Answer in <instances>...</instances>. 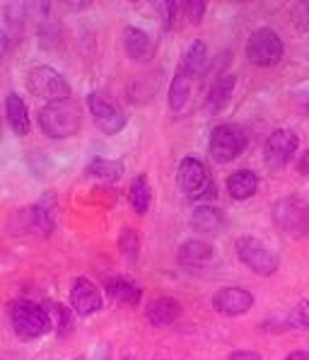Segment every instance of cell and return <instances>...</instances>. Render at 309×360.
I'll use <instances>...</instances> for the list:
<instances>
[{"label": "cell", "mask_w": 309, "mask_h": 360, "mask_svg": "<svg viewBox=\"0 0 309 360\" xmlns=\"http://www.w3.org/2000/svg\"><path fill=\"white\" fill-rule=\"evenodd\" d=\"M82 126V109L73 97L48 102L39 109V129L48 138H70Z\"/></svg>", "instance_id": "obj_1"}, {"label": "cell", "mask_w": 309, "mask_h": 360, "mask_svg": "<svg viewBox=\"0 0 309 360\" xmlns=\"http://www.w3.org/2000/svg\"><path fill=\"white\" fill-rule=\"evenodd\" d=\"M10 324H13V331L22 341H34L39 336L48 334L53 326L46 307L32 300L10 302Z\"/></svg>", "instance_id": "obj_2"}, {"label": "cell", "mask_w": 309, "mask_h": 360, "mask_svg": "<svg viewBox=\"0 0 309 360\" xmlns=\"http://www.w3.org/2000/svg\"><path fill=\"white\" fill-rule=\"evenodd\" d=\"M249 146V136L242 126L237 124H220L215 126L208 141V153L218 165H228L237 160Z\"/></svg>", "instance_id": "obj_3"}, {"label": "cell", "mask_w": 309, "mask_h": 360, "mask_svg": "<svg viewBox=\"0 0 309 360\" xmlns=\"http://www.w3.org/2000/svg\"><path fill=\"white\" fill-rule=\"evenodd\" d=\"M273 223L290 237H305L309 232V206L297 196H285L273 203Z\"/></svg>", "instance_id": "obj_4"}, {"label": "cell", "mask_w": 309, "mask_h": 360, "mask_svg": "<svg viewBox=\"0 0 309 360\" xmlns=\"http://www.w3.org/2000/svg\"><path fill=\"white\" fill-rule=\"evenodd\" d=\"M235 249H237V257L239 262L251 269L254 274L258 276H273L278 271V254L270 249L263 240H256V237H239L235 242Z\"/></svg>", "instance_id": "obj_5"}, {"label": "cell", "mask_w": 309, "mask_h": 360, "mask_svg": "<svg viewBox=\"0 0 309 360\" xmlns=\"http://www.w3.org/2000/svg\"><path fill=\"white\" fill-rule=\"evenodd\" d=\"M283 41L275 34L270 27H261V30L251 32V37L246 39L244 53L254 65H261V68H270V65H278L283 58Z\"/></svg>", "instance_id": "obj_6"}, {"label": "cell", "mask_w": 309, "mask_h": 360, "mask_svg": "<svg viewBox=\"0 0 309 360\" xmlns=\"http://www.w3.org/2000/svg\"><path fill=\"white\" fill-rule=\"evenodd\" d=\"M27 87L32 95L48 99V102H58V99L70 97V85L63 75L51 65H37L27 75Z\"/></svg>", "instance_id": "obj_7"}, {"label": "cell", "mask_w": 309, "mask_h": 360, "mask_svg": "<svg viewBox=\"0 0 309 360\" xmlns=\"http://www.w3.org/2000/svg\"><path fill=\"white\" fill-rule=\"evenodd\" d=\"M176 184L184 191V196L196 198V201L213 196V181H211V176H208V169L203 167V162L196 158H184L179 162Z\"/></svg>", "instance_id": "obj_8"}, {"label": "cell", "mask_w": 309, "mask_h": 360, "mask_svg": "<svg viewBox=\"0 0 309 360\" xmlns=\"http://www.w3.org/2000/svg\"><path fill=\"white\" fill-rule=\"evenodd\" d=\"M297 136L288 129H278L268 136L263 146V162L270 172H280L297 153Z\"/></svg>", "instance_id": "obj_9"}, {"label": "cell", "mask_w": 309, "mask_h": 360, "mask_svg": "<svg viewBox=\"0 0 309 360\" xmlns=\"http://www.w3.org/2000/svg\"><path fill=\"white\" fill-rule=\"evenodd\" d=\"M10 232H27V235L48 237L53 232V220L46 208L29 206L22 208L10 218Z\"/></svg>", "instance_id": "obj_10"}, {"label": "cell", "mask_w": 309, "mask_h": 360, "mask_svg": "<svg viewBox=\"0 0 309 360\" xmlns=\"http://www.w3.org/2000/svg\"><path fill=\"white\" fill-rule=\"evenodd\" d=\"M87 107H90V114H92V119H95L97 129L102 133H107V136H114V133H119L126 126V116L116 109L114 102H109V99L104 95H99V92H92V95L87 97Z\"/></svg>", "instance_id": "obj_11"}, {"label": "cell", "mask_w": 309, "mask_h": 360, "mask_svg": "<svg viewBox=\"0 0 309 360\" xmlns=\"http://www.w3.org/2000/svg\"><path fill=\"white\" fill-rule=\"evenodd\" d=\"M213 307L215 312L225 314V317H242V314H246L254 307V295L249 290L237 285L220 288L213 295Z\"/></svg>", "instance_id": "obj_12"}, {"label": "cell", "mask_w": 309, "mask_h": 360, "mask_svg": "<svg viewBox=\"0 0 309 360\" xmlns=\"http://www.w3.org/2000/svg\"><path fill=\"white\" fill-rule=\"evenodd\" d=\"M70 309L80 317H90L102 309V292L90 278H75L70 288Z\"/></svg>", "instance_id": "obj_13"}, {"label": "cell", "mask_w": 309, "mask_h": 360, "mask_svg": "<svg viewBox=\"0 0 309 360\" xmlns=\"http://www.w3.org/2000/svg\"><path fill=\"white\" fill-rule=\"evenodd\" d=\"M193 80H196V73L189 70L186 65H176V73L172 77V85H169V109L174 114H179L181 109L186 107L191 97V87H193Z\"/></svg>", "instance_id": "obj_14"}, {"label": "cell", "mask_w": 309, "mask_h": 360, "mask_svg": "<svg viewBox=\"0 0 309 360\" xmlns=\"http://www.w3.org/2000/svg\"><path fill=\"white\" fill-rule=\"evenodd\" d=\"M124 49L129 58L133 60H150L154 56V41L147 32L138 27H126L124 30Z\"/></svg>", "instance_id": "obj_15"}, {"label": "cell", "mask_w": 309, "mask_h": 360, "mask_svg": "<svg viewBox=\"0 0 309 360\" xmlns=\"http://www.w3.org/2000/svg\"><path fill=\"white\" fill-rule=\"evenodd\" d=\"M181 307L174 297H154L145 309V317L152 326H169L176 322Z\"/></svg>", "instance_id": "obj_16"}, {"label": "cell", "mask_w": 309, "mask_h": 360, "mask_svg": "<svg viewBox=\"0 0 309 360\" xmlns=\"http://www.w3.org/2000/svg\"><path fill=\"white\" fill-rule=\"evenodd\" d=\"M5 119H8V126L13 129L15 136L29 133V112H27V104L22 102V97L15 95V92L5 97Z\"/></svg>", "instance_id": "obj_17"}, {"label": "cell", "mask_w": 309, "mask_h": 360, "mask_svg": "<svg viewBox=\"0 0 309 360\" xmlns=\"http://www.w3.org/2000/svg\"><path fill=\"white\" fill-rule=\"evenodd\" d=\"M213 257V247L203 240H189L179 247L176 252V262L179 266H186V269H196V266L208 264Z\"/></svg>", "instance_id": "obj_18"}, {"label": "cell", "mask_w": 309, "mask_h": 360, "mask_svg": "<svg viewBox=\"0 0 309 360\" xmlns=\"http://www.w3.org/2000/svg\"><path fill=\"white\" fill-rule=\"evenodd\" d=\"M258 191V176L251 169H239L228 176V193L235 201H246Z\"/></svg>", "instance_id": "obj_19"}, {"label": "cell", "mask_w": 309, "mask_h": 360, "mask_svg": "<svg viewBox=\"0 0 309 360\" xmlns=\"http://www.w3.org/2000/svg\"><path fill=\"white\" fill-rule=\"evenodd\" d=\"M107 292L112 295L114 302H121V304H129V307H133V304L140 302L143 297V290L138 288L133 281L124 278V276H116V278H109L107 281Z\"/></svg>", "instance_id": "obj_20"}, {"label": "cell", "mask_w": 309, "mask_h": 360, "mask_svg": "<svg viewBox=\"0 0 309 360\" xmlns=\"http://www.w3.org/2000/svg\"><path fill=\"white\" fill-rule=\"evenodd\" d=\"M232 90H235V75H220L213 82L211 92L206 97V112L208 114H218L220 109H225V104L230 102Z\"/></svg>", "instance_id": "obj_21"}, {"label": "cell", "mask_w": 309, "mask_h": 360, "mask_svg": "<svg viewBox=\"0 0 309 360\" xmlns=\"http://www.w3.org/2000/svg\"><path fill=\"white\" fill-rule=\"evenodd\" d=\"M191 228L198 232H220L225 228V213L215 206H198L191 215Z\"/></svg>", "instance_id": "obj_22"}, {"label": "cell", "mask_w": 309, "mask_h": 360, "mask_svg": "<svg viewBox=\"0 0 309 360\" xmlns=\"http://www.w3.org/2000/svg\"><path fill=\"white\" fill-rule=\"evenodd\" d=\"M25 10L27 5L22 3H5L3 5V18H5V34H8L10 41H18L22 37V30H25Z\"/></svg>", "instance_id": "obj_23"}, {"label": "cell", "mask_w": 309, "mask_h": 360, "mask_svg": "<svg viewBox=\"0 0 309 360\" xmlns=\"http://www.w3.org/2000/svg\"><path fill=\"white\" fill-rule=\"evenodd\" d=\"M129 201L138 215L147 213V208H150V181H147L145 174L133 179V184H131V189H129Z\"/></svg>", "instance_id": "obj_24"}, {"label": "cell", "mask_w": 309, "mask_h": 360, "mask_svg": "<svg viewBox=\"0 0 309 360\" xmlns=\"http://www.w3.org/2000/svg\"><path fill=\"white\" fill-rule=\"evenodd\" d=\"M87 172H90L92 176H99V179L104 181H116L124 176V162H116V160H92L90 165H87Z\"/></svg>", "instance_id": "obj_25"}, {"label": "cell", "mask_w": 309, "mask_h": 360, "mask_svg": "<svg viewBox=\"0 0 309 360\" xmlns=\"http://www.w3.org/2000/svg\"><path fill=\"white\" fill-rule=\"evenodd\" d=\"M48 317H51L53 326H56L58 336H68L70 331H73V309L65 307V304L60 302H51L48 304Z\"/></svg>", "instance_id": "obj_26"}, {"label": "cell", "mask_w": 309, "mask_h": 360, "mask_svg": "<svg viewBox=\"0 0 309 360\" xmlns=\"http://www.w3.org/2000/svg\"><path fill=\"white\" fill-rule=\"evenodd\" d=\"M119 247H121V254L129 259L131 264H136L138 259V247H140V240H138V232L133 228H126L121 232L119 237Z\"/></svg>", "instance_id": "obj_27"}, {"label": "cell", "mask_w": 309, "mask_h": 360, "mask_svg": "<svg viewBox=\"0 0 309 360\" xmlns=\"http://www.w3.org/2000/svg\"><path fill=\"white\" fill-rule=\"evenodd\" d=\"M292 22H295L297 30L309 32V3H297L292 8Z\"/></svg>", "instance_id": "obj_28"}, {"label": "cell", "mask_w": 309, "mask_h": 360, "mask_svg": "<svg viewBox=\"0 0 309 360\" xmlns=\"http://www.w3.org/2000/svg\"><path fill=\"white\" fill-rule=\"evenodd\" d=\"M206 8L208 5L203 3V0H191V3H184V10L189 13V20L193 25H198V22L203 20V15H206Z\"/></svg>", "instance_id": "obj_29"}, {"label": "cell", "mask_w": 309, "mask_h": 360, "mask_svg": "<svg viewBox=\"0 0 309 360\" xmlns=\"http://www.w3.org/2000/svg\"><path fill=\"white\" fill-rule=\"evenodd\" d=\"M295 322L309 326V300L297 304V309H295Z\"/></svg>", "instance_id": "obj_30"}, {"label": "cell", "mask_w": 309, "mask_h": 360, "mask_svg": "<svg viewBox=\"0 0 309 360\" xmlns=\"http://www.w3.org/2000/svg\"><path fill=\"white\" fill-rule=\"evenodd\" d=\"M228 360H261V356L256 351H235L230 353Z\"/></svg>", "instance_id": "obj_31"}, {"label": "cell", "mask_w": 309, "mask_h": 360, "mask_svg": "<svg viewBox=\"0 0 309 360\" xmlns=\"http://www.w3.org/2000/svg\"><path fill=\"white\" fill-rule=\"evenodd\" d=\"M297 172H300V174H309V148L300 155V160H297Z\"/></svg>", "instance_id": "obj_32"}, {"label": "cell", "mask_w": 309, "mask_h": 360, "mask_svg": "<svg viewBox=\"0 0 309 360\" xmlns=\"http://www.w3.org/2000/svg\"><path fill=\"white\" fill-rule=\"evenodd\" d=\"M10 46H13V41H10V39H8V34H5V32L0 30V58H3L5 53L10 51Z\"/></svg>", "instance_id": "obj_33"}, {"label": "cell", "mask_w": 309, "mask_h": 360, "mask_svg": "<svg viewBox=\"0 0 309 360\" xmlns=\"http://www.w3.org/2000/svg\"><path fill=\"white\" fill-rule=\"evenodd\" d=\"M285 360H309V353L307 351H292V353H288V358Z\"/></svg>", "instance_id": "obj_34"}, {"label": "cell", "mask_w": 309, "mask_h": 360, "mask_svg": "<svg viewBox=\"0 0 309 360\" xmlns=\"http://www.w3.org/2000/svg\"><path fill=\"white\" fill-rule=\"evenodd\" d=\"M73 360H87V358H82V356H77V358H73Z\"/></svg>", "instance_id": "obj_35"}, {"label": "cell", "mask_w": 309, "mask_h": 360, "mask_svg": "<svg viewBox=\"0 0 309 360\" xmlns=\"http://www.w3.org/2000/svg\"><path fill=\"white\" fill-rule=\"evenodd\" d=\"M124 360H133V358H124Z\"/></svg>", "instance_id": "obj_36"}]
</instances>
